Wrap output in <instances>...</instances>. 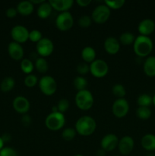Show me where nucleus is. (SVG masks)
Here are the masks:
<instances>
[{"mask_svg":"<svg viewBox=\"0 0 155 156\" xmlns=\"http://www.w3.org/2000/svg\"><path fill=\"white\" fill-rule=\"evenodd\" d=\"M153 48V43L149 37L138 35L135 37L133 44V50L138 57H147L151 53Z\"/></svg>","mask_w":155,"mask_h":156,"instance_id":"obj_1","label":"nucleus"},{"mask_svg":"<svg viewBox=\"0 0 155 156\" xmlns=\"http://www.w3.org/2000/svg\"><path fill=\"white\" fill-rule=\"evenodd\" d=\"M74 129L78 134L81 136H89L97 129L96 120L90 116H83L78 119L74 125Z\"/></svg>","mask_w":155,"mask_h":156,"instance_id":"obj_2","label":"nucleus"},{"mask_svg":"<svg viewBox=\"0 0 155 156\" xmlns=\"http://www.w3.org/2000/svg\"><path fill=\"white\" fill-rule=\"evenodd\" d=\"M74 102L78 108L81 111H88L93 107L94 98L92 93L88 89L77 91L74 97Z\"/></svg>","mask_w":155,"mask_h":156,"instance_id":"obj_3","label":"nucleus"},{"mask_svg":"<svg viewBox=\"0 0 155 156\" xmlns=\"http://www.w3.org/2000/svg\"><path fill=\"white\" fill-rule=\"evenodd\" d=\"M65 124V117L59 112H51L45 119V125L51 131H58Z\"/></svg>","mask_w":155,"mask_h":156,"instance_id":"obj_4","label":"nucleus"},{"mask_svg":"<svg viewBox=\"0 0 155 156\" xmlns=\"http://www.w3.org/2000/svg\"><path fill=\"white\" fill-rule=\"evenodd\" d=\"M38 86L41 92L46 96L53 95L57 90V83L51 76H42L39 79Z\"/></svg>","mask_w":155,"mask_h":156,"instance_id":"obj_5","label":"nucleus"},{"mask_svg":"<svg viewBox=\"0 0 155 156\" xmlns=\"http://www.w3.org/2000/svg\"><path fill=\"white\" fill-rule=\"evenodd\" d=\"M56 27L61 31L69 30L74 24V18L69 12H61L56 17L55 21Z\"/></svg>","mask_w":155,"mask_h":156,"instance_id":"obj_6","label":"nucleus"},{"mask_svg":"<svg viewBox=\"0 0 155 156\" xmlns=\"http://www.w3.org/2000/svg\"><path fill=\"white\" fill-rule=\"evenodd\" d=\"M90 73L95 78H103L109 73V66L103 59H96L90 64Z\"/></svg>","mask_w":155,"mask_h":156,"instance_id":"obj_7","label":"nucleus"},{"mask_svg":"<svg viewBox=\"0 0 155 156\" xmlns=\"http://www.w3.org/2000/svg\"><path fill=\"white\" fill-rule=\"evenodd\" d=\"M110 14V9L105 4H101L94 8L91 17L92 21L97 24H103L108 21Z\"/></svg>","mask_w":155,"mask_h":156,"instance_id":"obj_8","label":"nucleus"},{"mask_svg":"<svg viewBox=\"0 0 155 156\" xmlns=\"http://www.w3.org/2000/svg\"><path fill=\"white\" fill-rule=\"evenodd\" d=\"M36 50L40 57L46 58L50 56L54 51V44L50 39L43 37L36 44Z\"/></svg>","mask_w":155,"mask_h":156,"instance_id":"obj_9","label":"nucleus"},{"mask_svg":"<svg viewBox=\"0 0 155 156\" xmlns=\"http://www.w3.org/2000/svg\"><path fill=\"white\" fill-rule=\"evenodd\" d=\"M129 111V104L125 98H117L112 103V113L117 118H123Z\"/></svg>","mask_w":155,"mask_h":156,"instance_id":"obj_10","label":"nucleus"},{"mask_svg":"<svg viewBox=\"0 0 155 156\" xmlns=\"http://www.w3.org/2000/svg\"><path fill=\"white\" fill-rule=\"evenodd\" d=\"M29 32L27 27L21 24H17L11 30V37L13 41L21 44L29 40Z\"/></svg>","mask_w":155,"mask_h":156,"instance_id":"obj_11","label":"nucleus"},{"mask_svg":"<svg viewBox=\"0 0 155 156\" xmlns=\"http://www.w3.org/2000/svg\"><path fill=\"white\" fill-rule=\"evenodd\" d=\"M119 141V140L115 134H106L102 138L100 141V146L105 152H112L118 147Z\"/></svg>","mask_w":155,"mask_h":156,"instance_id":"obj_12","label":"nucleus"},{"mask_svg":"<svg viewBox=\"0 0 155 156\" xmlns=\"http://www.w3.org/2000/svg\"><path fill=\"white\" fill-rule=\"evenodd\" d=\"M135 147V141L130 136H125L119 141L118 149L122 155H128L133 151Z\"/></svg>","mask_w":155,"mask_h":156,"instance_id":"obj_13","label":"nucleus"},{"mask_svg":"<svg viewBox=\"0 0 155 156\" xmlns=\"http://www.w3.org/2000/svg\"><path fill=\"white\" fill-rule=\"evenodd\" d=\"M12 106L16 112L21 114H25L30 110V103L27 98L19 95L15 98L12 102Z\"/></svg>","mask_w":155,"mask_h":156,"instance_id":"obj_14","label":"nucleus"},{"mask_svg":"<svg viewBox=\"0 0 155 156\" xmlns=\"http://www.w3.org/2000/svg\"><path fill=\"white\" fill-rule=\"evenodd\" d=\"M8 53L10 57L14 60L19 61L22 60L24 55V48L21 44L12 41L8 45Z\"/></svg>","mask_w":155,"mask_h":156,"instance_id":"obj_15","label":"nucleus"},{"mask_svg":"<svg viewBox=\"0 0 155 156\" xmlns=\"http://www.w3.org/2000/svg\"><path fill=\"white\" fill-rule=\"evenodd\" d=\"M138 30L140 35L148 37L155 30L154 21L150 18H144L138 24Z\"/></svg>","mask_w":155,"mask_h":156,"instance_id":"obj_16","label":"nucleus"},{"mask_svg":"<svg viewBox=\"0 0 155 156\" xmlns=\"http://www.w3.org/2000/svg\"><path fill=\"white\" fill-rule=\"evenodd\" d=\"M103 46L106 53L110 55L116 54L120 50L119 41L114 37H109L106 38Z\"/></svg>","mask_w":155,"mask_h":156,"instance_id":"obj_17","label":"nucleus"},{"mask_svg":"<svg viewBox=\"0 0 155 156\" xmlns=\"http://www.w3.org/2000/svg\"><path fill=\"white\" fill-rule=\"evenodd\" d=\"M49 2L53 9L60 12H68L74 4L73 0H50Z\"/></svg>","mask_w":155,"mask_h":156,"instance_id":"obj_18","label":"nucleus"},{"mask_svg":"<svg viewBox=\"0 0 155 156\" xmlns=\"http://www.w3.org/2000/svg\"><path fill=\"white\" fill-rule=\"evenodd\" d=\"M18 13L20 15H24V16H27V15H31L34 10V5L28 0L20 2L16 7Z\"/></svg>","mask_w":155,"mask_h":156,"instance_id":"obj_19","label":"nucleus"},{"mask_svg":"<svg viewBox=\"0 0 155 156\" xmlns=\"http://www.w3.org/2000/svg\"><path fill=\"white\" fill-rule=\"evenodd\" d=\"M141 145L143 149L147 152L155 151V135L147 133L143 136L141 140Z\"/></svg>","mask_w":155,"mask_h":156,"instance_id":"obj_20","label":"nucleus"},{"mask_svg":"<svg viewBox=\"0 0 155 156\" xmlns=\"http://www.w3.org/2000/svg\"><path fill=\"white\" fill-rule=\"evenodd\" d=\"M144 74L148 77H155V56H149L146 58L143 65Z\"/></svg>","mask_w":155,"mask_h":156,"instance_id":"obj_21","label":"nucleus"},{"mask_svg":"<svg viewBox=\"0 0 155 156\" xmlns=\"http://www.w3.org/2000/svg\"><path fill=\"white\" fill-rule=\"evenodd\" d=\"M53 12V8L49 2H43L42 4L38 5L37 10H36V14L37 16L41 19H46L49 18Z\"/></svg>","mask_w":155,"mask_h":156,"instance_id":"obj_22","label":"nucleus"},{"mask_svg":"<svg viewBox=\"0 0 155 156\" xmlns=\"http://www.w3.org/2000/svg\"><path fill=\"white\" fill-rule=\"evenodd\" d=\"M81 55V58L84 62L91 64L96 59V55L97 54H96L95 50L92 47L88 46V47H85L82 49Z\"/></svg>","mask_w":155,"mask_h":156,"instance_id":"obj_23","label":"nucleus"},{"mask_svg":"<svg viewBox=\"0 0 155 156\" xmlns=\"http://www.w3.org/2000/svg\"><path fill=\"white\" fill-rule=\"evenodd\" d=\"M15 85V81L11 76L4 78L0 83V90L4 93H8L12 91Z\"/></svg>","mask_w":155,"mask_h":156,"instance_id":"obj_24","label":"nucleus"},{"mask_svg":"<svg viewBox=\"0 0 155 156\" xmlns=\"http://www.w3.org/2000/svg\"><path fill=\"white\" fill-rule=\"evenodd\" d=\"M88 85V81H87V79H85L84 76H76L74 79V80H73V85H74V88H75L78 91H83V90L87 89Z\"/></svg>","mask_w":155,"mask_h":156,"instance_id":"obj_25","label":"nucleus"},{"mask_svg":"<svg viewBox=\"0 0 155 156\" xmlns=\"http://www.w3.org/2000/svg\"><path fill=\"white\" fill-rule=\"evenodd\" d=\"M137 104L138 107H147L150 108L151 105H153L152 96L148 94H141L137 98Z\"/></svg>","mask_w":155,"mask_h":156,"instance_id":"obj_26","label":"nucleus"},{"mask_svg":"<svg viewBox=\"0 0 155 156\" xmlns=\"http://www.w3.org/2000/svg\"><path fill=\"white\" fill-rule=\"evenodd\" d=\"M137 117H138L141 120H148L151 117V110L150 108L147 107H138L135 111Z\"/></svg>","mask_w":155,"mask_h":156,"instance_id":"obj_27","label":"nucleus"},{"mask_svg":"<svg viewBox=\"0 0 155 156\" xmlns=\"http://www.w3.org/2000/svg\"><path fill=\"white\" fill-rule=\"evenodd\" d=\"M34 67L40 73H46L49 69V64L43 57H38L35 61Z\"/></svg>","mask_w":155,"mask_h":156,"instance_id":"obj_28","label":"nucleus"},{"mask_svg":"<svg viewBox=\"0 0 155 156\" xmlns=\"http://www.w3.org/2000/svg\"><path fill=\"white\" fill-rule=\"evenodd\" d=\"M135 37H135L133 34L131 33V32H123L119 37V43L123 44V45H131V44H134Z\"/></svg>","mask_w":155,"mask_h":156,"instance_id":"obj_29","label":"nucleus"},{"mask_svg":"<svg viewBox=\"0 0 155 156\" xmlns=\"http://www.w3.org/2000/svg\"><path fill=\"white\" fill-rule=\"evenodd\" d=\"M20 67H21V69L23 73L27 75H29L31 74L32 72L34 69V64H33V62L30 59H23L21 61Z\"/></svg>","mask_w":155,"mask_h":156,"instance_id":"obj_30","label":"nucleus"},{"mask_svg":"<svg viewBox=\"0 0 155 156\" xmlns=\"http://www.w3.org/2000/svg\"><path fill=\"white\" fill-rule=\"evenodd\" d=\"M112 92L117 98H124L126 95V89L122 84H115L112 86Z\"/></svg>","mask_w":155,"mask_h":156,"instance_id":"obj_31","label":"nucleus"},{"mask_svg":"<svg viewBox=\"0 0 155 156\" xmlns=\"http://www.w3.org/2000/svg\"><path fill=\"white\" fill-rule=\"evenodd\" d=\"M76 134H77V132H76L74 128L67 127L65 129H64L63 131H62V137L65 141L69 142L74 140Z\"/></svg>","mask_w":155,"mask_h":156,"instance_id":"obj_32","label":"nucleus"},{"mask_svg":"<svg viewBox=\"0 0 155 156\" xmlns=\"http://www.w3.org/2000/svg\"><path fill=\"white\" fill-rule=\"evenodd\" d=\"M38 82H39V79L33 74L27 75L24 80V85L27 88H33L36 84H38Z\"/></svg>","mask_w":155,"mask_h":156,"instance_id":"obj_33","label":"nucleus"},{"mask_svg":"<svg viewBox=\"0 0 155 156\" xmlns=\"http://www.w3.org/2000/svg\"><path fill=\"white\" fill-rule=\"evenodd\" d=\"M126 2L124 0H115V1H110V0H106L104 1V4L109 8V9H119L124 5Z\"/></svg>","mask_w":155,"mask_h":156,"instance_id":"obj_34","label":"nucleus"},{"mask_svg":"<svg viewBox=\"0 0 155 156\" xmlns=\"http://www.w3.org/2000/svg\"><path fill=\"white\" fill-rule=\"evenodd\" d=\"M56 107L58 108V111L64 114V113L66 112L69 108V101L68 99L62 98L58 101Z\"/></svg>","mask_w":155,"mask_h":156,"instance_id":"obj_35","label":"nucleus"},{"mask_svg":"<svg viewBox=\"0 0 155 156\" xmlns=\"http://www.w3.org/2000/svg\"><path fill=\"white\" fill-rule=\"evenodd\" d=\"M43 38V34L37 29H33L29 32V40L31 42L38 43Z\"/></svg>","mask_w":155,"mask_h":156,"instance_id":"obj_36","label":"nucleus"},{"mask_svg":"<svg viewBox=\"0 0 155 156\" xmlns=\"http://www.w3.org/2000/svg\"><path fill=\"white\" fill-rule=\"evenodd\" d=\"M76 71L80 76H83L88 74L90 72V65L87 62H81L76 66Z\"/></svg>","mask_w":155,"mask_h":156,"instance_id":"obj_37","label":"nucleus"},{"mask_svg":"<svg viewBox=\"0 0 155 156\" xmlns=\"http://www.w3.org/2000/svg\"><path fill=\"white\" fill-rule=\"evenodd\" d=\"M92 24V18L89 15H82L78 19V25L80 27H88L91 25Z\"/></svg>","mask_w":155,"mask_h":156,"instance_id":"obj_38","label":"nucleus"},{"mask_svg":"<svg viewBox=\"0 0 155 156\" xmlns=\"http://www.w3.org/2000/svg\"><path fill=\"white\" fill-rule=\"evenodd\" d=\"M0 156H18V154L13 148L3 147L0 150Z\"/></svg>","mask_w":155,"mask_h":156,"instance_id":"obj_39","label":"nucleus"},{"mask_svg":"<svg viewBox=\"0 0 155 156\" xmlns=\"http://www.w3.org/2000/svg\"><path fill=\"white\" fill-rule=\"evenodd\" d=\"M21 121L24 126H29L32 123V118L28 114H23L21 118Z\"/></svg>","mask_w":155,"mask_h":156,"instance_id":"obj_40","label":"nucleus"},{"mask_svg":"<svg viewBox=\"0 0 155 156\" xmlns=\"http://www.w3.org/2000/svg\"><path fill=\"white\" fill-rule=\"evenodd\" d=\"M5 15L8 18H14L15 17H16L17 15H18V11H17L16 8H9V9L6 10Z\"/></svg>","mask_w":155,"mask_h":156,"instance_id":"obj_41","label":"nucleus"},{"mask_svg":"<svg viewBox=\"0 0 155 156\" xmlns=\"http://www.w3.org/2000/svg\"><path fill=\"white\" fill-rule=\"evenodd\" d=\"M76 3L80 7H87L88 5H90L91 3V0H77Z\"/></svg>","mask_w":155,"mask_h":156,"instance_id":"obj_42","label":"nucleus"},{"mask_svg":"<svg viewBox=\"0 0 155 156\" xmlns=\"http://www.w3.org/2000/svg\"><path fill=\"white\" fill-rule=\"evenodd\" d=\"M1 137L4 143H9L11 141V140H12V136L9 133H5L2 134V136H1Z\"/></svg>","mask_w":155,"mask_h":156,"instance_id":"obj_43","label":"nucleus"},{"mask_svg":"<svg viewBox=\"0 0 155 156\" xmlns=\"http://www.w3.org/2000/svg\"><path fill=\"white\" fill-rule=\"evenodd\" d=\"M106 155V152L104 150H103L102 149H98V150L96 152V156H105Z\"/></svg>","mask_w":155,"mask_h":156,"instance_id":"obj_44","label":"nucleus"},{"mask_svg":"<svg viewBox=\"0 0 155 156\" xmlns=\"http://www.w3.org/2000/svg\"><path fill=\"white\" fill-rule=\"evenodd\" d=\"M30 2H31L33 5H40L42 4V3L45 1H44V0H31Z\"/></svg>","mask_w":155,"mask_h":156,"instance_id":"obj_45","label":"nucleus"},{"mask_svg":"<svg viewBox=\"0 0 155 156\" xmlns=\"http://www.w3.org/2000/svg\"><path fill=\"white\" fill-rule=\"evenodd\" d=\"M4 142H3L2 139V137L0 136V150H1L2 149L3 147H4Z\"/></svg>","mask_w":155,"mask_h":156,"instance_id":"obj_46","label":"nucleus"},{"mask_svg":"<svg viewBox=\"0 0 155 156\" xmlns=\"http://www.w3.org/2000/svg\"><path fill=\"white\" fill-rule=\"evenodd\" d=\"M152 101H153V105L155 107V94H153V96L152 97Z\"/></svg>","mask_w":155,"mask_h":156,"instance_id":"obj_47","label":"nucleus"},{"mask_svg":"<svg viewBox=\"0 0 155 156\" xmlns=\"http://www.w3.org/2000/svg\"><path fill=\"white\" fill-rule=\"evenodd\" d=\"M147 156H155V155H153V154L150 153H150H148V154H147Z\"/></svg>","mask_w":155,"mask_h":156,"instance_id":"obj_48","label":"nucleus"},{"mask_svg":"<svg viewBox=\"0 0 155 156\" xmlns=\"http://www.w3.org/2000/svg\"><path fill=\"white\" fill-rule=\"evenodd\" d=\"M74 156H83V155H80V154H78V155H74Z\"/></svg>","mask_w":155,"mask_h":156,"instance_id":"obj_49","label":"nucleus"},{"mask_svg":"<svg viewBox=\"0 0 155 156\" xmlns=\"http://www.w3.org/2000/svg\"><path fill=\"white\" fill-rule=\"evenodd\" d=\"M114 156H119V155H114Z\"/></svg>","mask_w":155,"mask_h":156,"instance_id":"obj_50","label":"nucleus"}]
</instances>
